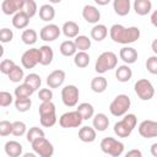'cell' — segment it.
<instances>
[{"label":"cell","mask_w":157,"mask_h":157,"mask_svg":"<svg viewBox=\"0 0 157 157\" xmlns=\"http://www.w3.org/2000/svg\"><path fill=\"white\" fill-rule=\"evenodd\" d=\"M141 36L140 28L136 26L125 27L123 25L115 23L109 28V37L114 43L129 45L131 43H135Z\"/></svg>","instance_id":"obj_1"},{"label":"cell","mask_w":157,"mask_h":157,"mask_svg":"<svg viewBox=\"0 0 157 157\" xmlns=\"http://www.w3.org/2000/svg\"><path fill=\"white\" fill-rule=\"evenodd\" d=\"M136 124H137L136 115L132 113H128L123 117L121 120L114 124V128H113L114 134L118 137H129L134 131V129L136 128Z\"/></svg>","instance_id":"obj_2"},{"label":"cell","mask_w":157,"mask_h":157,"mask_svg":"<svg viewBox=\"0 0 157 157\" xmlns=\"http://www.w3.org/2000/svg\"><path fill=\"white\" fill-rule=\"evenodd\" d=\"M117 67H118V55L110 50L99 54L94 64V70L98 74H104Z\"/></svg>","instance_id":"obj_3"},{"label":"cell","mask_w":157,"mask_h":157,"mask_svg":"<svg viewBox=\"0 0 157 157\" xmlns=\"http://www.w3.org/2000/svg\"><path fill=\"white\" fill-rule=\"evenodd\" d=\"M131 107V99L128 94L125 93H120L118 94L109 104V112L114 117H124L125 114H128V110Z\"/></svg>","instance_id":"obj_4"},{"label":"cell","mask_w":157,"mask_h":157,"mask_svg":"<svg viewBox=\"0 0 157 157\" xmlns=\"http://www.w3.org/2000/svg\"><path fill=\"white\" fill-rule=\"evenodd\" d=\"M99 146H101L102 152H104L105 155H108L110 157L121 156L123 152H124V148H125V145L121 141H119L114 137H110V136L102 139Z\"/></svg>","instance_id":"obj_5"},{"label":"cell","mask_w":157,"mask_h":157,"mask_svg":"<svg viewBox=\"0 0 157 157\" xmlns=\"http://www.w3.org/2000/svg\"><path fill=\"white\" fill-rule=\"evenodd\" d=\"M134 91L141 101H150L155 96V87L147 78H140L134 85Z\"/></svg>","instance_id":"obj_6"},{"label":"cell","mask_w":157,"mask_h":157,"mask_svg":"<svg viewBox=\"0 0 157 157\" xmlns=\"http://www.w3.org/2000/svg\"><path fill=\"white\" fill-rule=\"evenodd\" d=\"M80 98V91L75 85H66L61 88V101L64 105L72 108L76 107Z\"/></svg>","instance_id":"obj_7"},{"label":"cell","mask_w":157,"mask_h":157,"mask_svg":"<svg viewBox=\"0 0 157 157\" xmlns=\"http://www.w3.org/2000/svg\"><path fill=\"white\" fill-rule=\"evenodd\" d=\"M82 121H83V119L77 110H69V112L61 114L59 118V125L64 129L78 128V126H81Z\"/></svg>","instance_id":"obj_8"},{"label":"cell","mask_w":157,"mask_h":157,"mask_svg":"<svg viewBox=\"0 0 157 157\" xmlns=\"http://www.w3.org/2000/svg\"><path fill=\"white\" fill-rule=\"evenodd\" d=\"M31 145H32L33 152L39 157H52L54 155V146L45 137L38 139V140L33 141Z\"/></svg>","instance_id":"obj_9"},{"label":"cell","mask_w":157,"mask_h":157,"mask_svg":"<svg viewBox=\"0 0 157 157\" xmlns=\"http://www.w3.org/2000/svg\"><path fill=\"white\" fill-rule=\"evenodd\" d=\"M40 61L39 48H29L21 56V64L25 69H33Z\"/></svg>","instance_id":"obj_10"},{"label":"cell","mask_w":157,"mask_h":157,"mask_svg":"<svg viewBox=\"0 0 157 157\" xmlns=\"http://www.w3.org/2000/svg\"><path fill=\"white\" fill-rule=\"evenodd\" d=\"M60 34H61V28H59L58 25L48 23L44 27H42L39 32V38L44 42H54L55 39L59 38Z\"/></svg>","instance_id":"obj_11"},{"label":"cell","mask_w":157,"mask_h":157,"mask_svg":"<svg viewBox=\"0 0 157 157\" xmlns=\"http://www.w3.org/2000/svg\"><path fill=\"white\" fill-rule=\"evenodd\" d=\"M139 134L144 139H153L157 137V121L155 120H142L139 124Z\"/></svg>","instance_id":"obj_12"},{"label":"cell","mask_w":157,"mask_h":157,"mask_svg":"<svg viewBox=\"0 0 157 157\" xmlns=\"http://www.w3.org/2000/svg\"><path fill=\"white\" fill-rule=\"evenodd\" d=\"M65 77H66V74L64 70H54L52 71L48 76H47V85L49 88H59L60 86H63L64 81H65Z\"/></svg>","instance_id":"obj_13"},{"label":"cell","mask_w":157,"mask_h":157,"mask_svg":"<svg viewBox=\"0 0 157 157\" xmlns=\"http://www.w3.org/2000/svg\"><path fill=\"white\" fill-rule=\"evenodd\" d=\"M25 0H4L1 2V10L5 15H16L23 9Z\"/></svg>","instance_id":"obj_14"},{"label":"cell","mask_w":157,"mask_h":157,"mask_svg":"<svg viewBox=\"0 0 157 157\" xmlns=\"http://www.w3.org/2000/svg\"><path fill=\"white\" fill-rule=\"evenodd\" d=\"M82 17L86 22L92 23V25H97L101 20V11L96 6L87 4L82 9Z\"/></svg>","instance_id":"obj_15"},{"label":"cell","mask_w":157,"mask_h":157,"mask_svg":"<svg viewBox=\"0 0 157 157\" xmlns=\"http://www.w3.org/2000/svg\"><path fill=\"white\" fill-rule=\"evenodd\" d=\"M119 58L126 64V65H130V64H134L136 60H137V50L132 47H129V45H125L120 50H119Z\"/></svg>","instance_id":"obj_16"},{"label":"cell","mask_w":157,"mask_h":157,"mask_svg":"<svg viewBox=\"0 0 157 157\" xmlns=\"http://www.w3.org/2000/svg\"><path fill=\"white\" fill-rule=\"evenodd\" d=\"M4 151L9 157H21L23 146L16 140H10L4 145Z\"/></svg>","instance_id":"obj_17"},{"label":"cell","mask_w":157,"mask_h":157,"mask_svg":"<svg viewBox=\"0 0 157 157\" xmlns=\"http://www.w3.org/2000/svg\"><path fill=\"white\" fill-rule=\"evenodd\" d=\"M92 126L96 131H105L109 126V118L104 113H97L92 118Z\"/></svg>","instance_id":"obj_18"},{"label":"cell","mask_w":157,"mask_h":157,"mask_svg":"<svg viewBox=\"0 0 157 157\" xmlns=\"http://www.w3.org/2000/svg\"><path fill=\"white\" fill-rule=\"evenodd\" d=\"M61 32L66 38L75 39L77 36H80V26L75 21H66L61 27Z\"/></svg>","instance_id":"obj_19"},{"label":"cell","mask_w":157,"mask_h":157,"mask_svg":"<svg viewBox=\"0 0 157 157\" xmlns=\"http://www.w3.org/2000/svg\"><path fill=\"white\" fill-rule=\"evenodd\" d=\"M134 11L139 16H146L152 10V2L150 0H135L132 4Z\"/></svg>","instance_id":"obj_20"},{"label":"cell","mask_w":157,"mask_h":157,"mask_svg":"<svg viewBox=\"0 0 157 157\" xmlns=\"http://www.w3.org/2000/svg\"><path fill=\"white\" fill-rule=\"evenodd\" d=\"M113 10L118 16H126L131 10V2L130 0H114Z\"/></svg>","instance_id":"obj_21"},{"label":"cell","mask_w":157,"mask_h":157,"mask_svg":"<svg viewBox=\"0 0 157 157\" xmlns=\"http://www.w3.org/2000/svg\"><path fill=\"white\" fill-rule=\"evenodd\" d=\"M90 34H91V39H93L96 42H102L108 36V28H107L105 25L97 23L91 28V33Z\"/></svg>","instance_id":"obj_22"},{"label":"cell","mask_w":157,"mask_h":157,"mask_svg":"<svg viewBox=\"0 0 157 157\" xmlns=\"http://www.w3.org/2000/svg\"><path fill=\"white\" fill-rule=\"evenodd\" d=\"M29 20H31L29 16L25 11L21 10L20 12H17L16 15L12 16V26L15 28H17V29H23V28H26L28 26Z\"/></svg>","instance_id":"obj_23"},{"label":"cell","mask_w":157,"mask_h":157,"mask_svg":"<svg viewBox=\"0 0 157 157\" xmlns=\"http://www.w3.org/2000/svg\"><path fill=\"white\" fill-rule=\"evenodd\" d=\"M115 77L119 82H128L131 80L132 77V70L130 69L129 65L124 64V65H119L115 69Z\"/></svg>","instance_id":"obj_24"},{"label":"cell","mask_w":157,"mask_h":157,"mask_svg":"<svg viewBox=\"0 0 157 157\" xmlns=\"http://www.w3.org/2000/svg\"><path fill=\"white\" fill-rule=\"evenodd\" d=\"M97 137V131L93 126H82L78 130V139L82 142H93Z\"/></svg>","instance_id":"obj_25"},{"label":"cell","mask_w":157,"mask_h":157,"mask_svg":"<svg viewBox=\"0 0 157 157\" xmlns=\"http://www.w3.org/2000/svg\"><path fill=\"white\" fill-rule=\"evenodd\" d=\"M39 52H40V61H39V64L43 65V66L50 65L53 59H54L53 48L50 45H42V47H39Z\"/></svg>","instance_id":"obj_26"},{"label":"cell","mask_w":157,"mask_h":157,"mask_svg":"<svg viewBox=\"0 0 157 157\" xmlns=\"http://www.w3.org/2000/svg\"><path fill=\"white\" fill-rule=\"evenodd\" d=\"M108 87V81L104 76H96L91 80V90L94 93H103Z\"/></svg>","instance_id":"obj_27"},{"label":"cell","mask_w":157,"mask_h":157,"mask_svg":"<svg viewBox=\"0 0 157 157\" xmlns=\"http://www.w3.org/2000/svg\"><path fill=\"white\" fill-rule=\"evenodd\" d=\"M55 17V9L50 4H43L39 7V18L44 22H50Z\"/></svg>","instance_id":"obj_28"},{"label":"cell","mask_w":157,"mask_h":157,"mask_svg":"<svg viewBox=\"0 0 157 157\" xmlns=\"http://www.w3.org/2000/svg\"><path fill=\"white\" fill-rule=\"evenodd\" d=\"M59 52H60L61 55L67 56V58H69V56H75V54L77 53V48H76L74 40L67 39V40H64V42L60 44Z\"/></svg>","instance_id":"obj_29"},{"label":"cell","mask_w":157,"mask_h":157,"mask_svg":"<svg viewBox=\"0 0 157 157\" xmlns=\"http://www.w3.org/2000/svg\"><path fill=\"white\" fill-rule=\"evenodd\" d=\"M76 110L81 114V117H82L83 120H88V119H91V118L94 117V108H93V105H92L91 103H88V102H82V103H80V104L77 105Z\"/></svg>","instance_id":"obj_30"},{"label":"cell","mask_w":157,"mask_h":157,"mask_svg":"<svg viewBox=\"0 0 157 157\" xmlns=\"http://www.w3.org/2000/svg\"><path fill=\"white\" fill-rule=\"evenodd\" d=\"M90 60H91V58H90V54L87 52H77L74 56V64L78 69L87 67L90 64Z\"/></svg>","instance_id":"obj_31"},{"label":"cell","mask_w":157,"mask_h":157,"mask_svg":"<svg viewBox=\"0 0 157 157\" xmlns=\"http://www.w3.org/2000/svg\"><path fill=\"white\" fill-rule=\"evenodd\" d=\"M33 93H34V90L25 82L15 87V91H13V94L16 98H29Z\"/></svg>","instance_id":"obj_32"},{"label":"cell","mask_w":157,"mask_h":157,"mask_svg":"<svg viewBox=\"0 0 157 157\" xmlns=\"http://www.w3.org/2000/svg\"><path fill=\"white\" fill-rule=\"evenodd\" d=\"M74 43H75V45L77 48V52H87L92 45L91 38H88L87 36H83V34L77 36L74 39Z\"/></svg>","instance_id":"obj_33"},{"label":"cell","mask_w":157,"mask_h":157,"mask_svg":"<svg viewBox=\"0 0 157 157\" xmlns=\"http://www.w3.org/2000/svg\"><path fill=\"white\" fill-rule=\"evenodd\" d=\"M37 39H38V33L33 28H26L22 32V34H21V40L26 45H33V44H36Z\"/></svg>","instance_id":"obj_34"},{"label":"cell","mask_w":157,"mask_h":157,"mask_svg":"<svg viewBox=\"0 0 157 157\" xmlns=\"http://www.w3.org/2000/svg\"><path fill=\"white\" fill-rule=\"evenodd\" d=\"M23 82H25V83H27L28 86H31V87L34 90V92H36L38 88H40L42 78H40V76H39L38 74L32 72V74H28V75L25 77Z\"/></svg>","instance_id":"obj_35"},{"label":"cell","mask_w":157,"mask_h":157,"mask_svg":"<svg viewBox=\"0 0 157 157\" xmlns=\"http://www.w3.org/2000/svg\"><path fill=\"white\" fill-rule=\"evenodd\" d=\"M40 137H45V134H44L43 129H40V128H38V126H32V128H29V130H28L27 134H26V139H27V141H28L29 144H32L33 141H36V140H38V139H40Z\"/></svg>","instance_id":"obj_36"},{"label":"cell","mask_w":157,"mask_h":157,"mask_svg":"<svg viewBox=\"0 0 157 157\" xmlns=\"http://www.w3.org/2000/svg\"><path fill=\"white\" fill-rule=\"evenodd\" d=\"M7 77H9V80L11 81V82H15V83H18V82H21V81H23L25 80V72H23V69L21 67V66H18V65H16L11 71H10V74L7 75Z\"/></svg>","instance_id":"obj_37"},{"label":"cell","mask_w":157,"mask_h":157,"mask_svg":"<svg viewBox=\"0 0 157 157\" xmlns=\"http://www.w3.org/2000/svg\"><path fill=\"white\" fill-rule=\"evenodd\" d=\"M15 108L17 112L20 113H25V112H28L32 107V101L31 98H16L15 99Z\"/></svg>","instance_id":"obj_38"},{"label":"cell","mask_w":157,"mask_h":157,"mask_svg":"<svg viewBox=\"0 0 157 157\" xmlns=\"http://www.w3.org/2000/svg\"><path fill=\"white\" fill-rule=\"evenodd\" d=\"M38 113H39V117L56 114L55 113V104L53 102H43V103H40L39 108H38Z\"/></svg>","instance_id":"obj_39"},{"label":"cell","mask_w":157,"mask_h":157,"mask_svg":"<svg viewBox=\"0 0 157 157\" xmlns=\"http://www.w3.org/2000/svg\"><path fill=\"white\" fill-rule=\"evenodd\" d=\"M27 125L21 121V120H17V121H13L12 124V135L13 136H23L25 134H27Z\"/></svg>","instance_id":"obj_40"},{"label":"cell","mask_w":157,"mask_h":157,"mask_svg":"<svg viewBox=\"0 0 157 157\" xmlns=\"http://www.w3.org/2000/svg\"><path fill=\"white\" fill-rule=\"evenodd\" d=\"M22 11H25L29 16V18H32L37 13V11H39V10H38L37 2L34 0H25V5H23Z\"/></svg>","instance_id":"obj_41"},{"label":"cell","mask_w":157,"mask_h":157,"mask_svg":"<svg viewBox=\"0 0 157 157\" xmlns=\"http://www.w3.org/2000/svg\"><path fill=\"white\" fill-rule=\"evenodd\" d=\"M39 120H40V125L44 126V128H52L56 124V114H50V115H42L39 117Z\"/></svg>","instance_id":"obj_42"},{"label":"cell","mask_w":157,"mask_h":157,"mask_svg":"<svg viewBox=\"0 0 157 157\" xmlns=\"http://www.w3.org/2000/svg\"><path fill=\"white\" fill-rule=\"evenodd\" d=\"M145 66H146V69L150 74L157 75V55L148 56L146 63H145Z\"/></svg>","instance_id":"obj_43"},{"label":"cell","mask_w":157,"mask_h":157,"mask_svg":"<svg viewBox=\"0 0 157 157\" xmlns=\"http://www.w3.org/2000/svg\"><path fill=\"white\" fill-rule=\"evenodd\" d=\"M16 66L15 61L11 60V59H4L1 63H0V71L4 74V75H9L10 71Z\"/></svg>","instance_id":"obj_44"},{"label":"cell","mask_w":157,"mask_h":157,"mask_svg":"<svg viewBox=\"0 0 157 157\" xmlns=\"http://www.w3.org/2000/svg\"><path fill=\"white\" fill-rule=\"evenodd\" d=\"M13 102H15L13 101V97H12V94L10 92H7V91H1L0 92V105L2 108L9 107Z\"/></svg>","instance_id":"obj_45"},{"label":"cell","mask_w":157,"mask_h":157,"mask_svg":"<svg viewBox=\"0 0 157 157\" xmlns=\"http://www.w3.org/2000/svg\"><path fill=\"white\" fill-rule=\"evenodd\" d=\"M12 124L9 120H1L0 121V136L5 137L10 134H12Z\"/></svg>","instance_id":"obj_46"},{"label":"cell","mask_w":157,"mask_h":157,"mask_svg":"<svg viewBox=\"0 0 157 157\" xmlns=\"http://www.w3.org/2000/svg\"><path fill=\"white\" fill-rule=\"evenodd\" d=\"M13 39V32L12 29L7 28V27H4L0 29V40L1 43H9Z\"/></svg>","instance_id":"obj_47"},{"label":"cell","mask_w":157,"mask_h":157,"mask_svg":"<svg viewBox=\"0 0 157 157\" xmlns=\"http://www.w3.org/2000/svg\"><path fill=\"white\" fill-rule=\"evenodd\" d=\"M38 98L40 102H52L53 99V91L52 88H40L38 92Z\"/></svg>","instance_id":"obj_48"},{"label":"cell","mask_w":157,"mask_h":157,"mask_svg":"<svg viewBox=\"0 0 157 157\" xmlns=\"http://www.w3.org/2000/svg\"><path fill=\"white\" fill-rule=\"evenodd\" d=\"M124 157H144V156L139 148H132V150H129Z\"/></svg>","instance_id":"obj_49"},{"label":"cell","mask_w":157,"mask_h":157,"mask_svg":"<svg viewBox=\"0 0 157 157\" xmlns=\"http://www.w3.org/2000/svg\"><path fill=\"white\" fill-rule=\"evenodd\" d=\"M151 23L157 27V10H155L152 13H151Z\"/></svg>","instance_id":"obj_50"},{"label":"cell","mask_w":157,"mask_h":157,"mask_svg":"<svg viewBox=\"0 0 157 157\" xmlns=\"http://www.w3.org/2000/svg\"><path fill=\"white\" fill-rule=\"evenodd\" d=\"M150 152H151V155H152L153 157H157V142H155V144L151 145Z\"/></svg>","instance_id":"obj_51"},{"label":"cell","mask_w":157,"mask_h":157,"mask_svg":"<svg viewBox=\"0 0 157 157\" xmlns=\"http://www.w3.org/2000/svg\"><path fill=\"white\" fill-rule=\"evenodd\" d=\"M151 49H152V52L155 53V55H157V38L152 40V43H151Z\"/></svg>","instance_id":"obj_52"},{"label":"cell","mask_w":157,"mask_h":157,"mask_svg":"<svg viewBox=\"0 0 157 157\" xmlns=\"http://www.w3.org/2000/svg\"><path fill=\"white\" fill-rule=\"evenodd\" d=\"M110 1L109 0H96V4L98 5H108Z\"/></svg>","instance_id":"obj_53"},{"label":"cell","mask_w":157,"mask_h":157,"mask_svg":"<svg viewBox=\"0 0 157 157\" xmlns=\"http://www.w3.org/2000/svg\"><path fill=\"white\" fill-rule=\"evenodd\" d=\"M21 157H37V155H36L34 152H26V153H23Z\"/></svg>","instance_id":"obj_54"},{"label":"cell","mask_w":157,"mask_h":157,"mask_svg":"<svg viewBox=\"0 0 157 157\" xmlns=\"http://www.w3.org/2000/svg\"><path fill=\"white\" fill-rule=\"evenodd\" d=\"M107 157H108V156H107Z\"/></svg>","instance_id":"obj_55"}]
</instances>
